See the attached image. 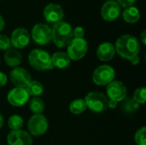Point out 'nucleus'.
<instances>
[{
	"instance_id": "4468645a",
	"label": "nucleus",
	"mask_w": 146,
	"mask_h": 145,
	"mask_svg": "<svg viewBox=\"0 0 146 145\" xmlns=\"http://www.w3.org/2000/svg\"><path fill=\"white\" fill-rule=\"evenodd\" d=\"M7 143L8 145H32L33 138L25 131H11L7 136Z\"/></svg>"
},
{
	"instance_id": "ddd939ff",
	"label": "nucleus",
	"mask_w": 146,
	"mask_h": 145,
	"mask_svg": "<svg viewBox=\"0 0 146 145\" xmlns=\"http://www.w3.org/2000/svg\"><path fill=\"white\" fill-rule=\"evenodd\" d=\"M44 16L50 23H57L62 21L64 16L62 8L57 3H49L44 9Z\"/></svg>"
},
{
	"instance_id": "7c9ffc66",
	"label": "nucleus",
	"mask_w": 146,
	"mask_h": 145,
	"mask_svg": "<svg viewBox=\"0 0 146 145\" xmlns=\"http://www.w3.org/2000/svg\"><path fill=\"white\" fill-rule=\"evenodd\" d=\"M118 105V103L116 101H114V100H108V108H110L112 109H115Z\"/></svg>"
},
{
	"instance_id": "2f4dec72",
	"label": "nucleus",
	"mask_w": 146,
	"mask_h": 145,
	"mask_svg": "<svg viewBox=\"0 0 146 145\" xmlns=\"http://www.w3.org/2000/svg\"><path fill=\"white\" fill-rule=\"evenodd\" d=\"M129 61H130L131 64H133V65H138L140 62V58H139V56H135L133 58H131Z\"/></svg>"
},
{
	"instance_id": "473e14b6",
	"label": "nucleus",
	"mask_w": 146,
	"mask_h": 145,
	"mask_svg": "<svg viewBox=\"0 0 146 145\" xmlns=\"http://www.w3.org/2000/svg\"><path fill=\"white\" fill-rule=\"evenodd\" d=\"M3 27H4V20L3 16L0 15V32L3 29Z\"/></svg>"
},
{
	"instance_id": "aec40b11",
	"label": "nucleus",
	"mask_w": 146,
	"mask_h": 145,
	"mask_svg": "<svg viewBox=\"0 0 146 145\" xmlns=\"http://www.w3.org/2000/svg\"><path fill=\"white\" fill-rule=\"evenodd\" d=\"M26 90L28 92L29 96L31 95L34 97H38L44 92V86L39 81L31 80V82L26 87Z\"/></svg>"
},
{
	"instance_id": "f03ea898",
	"label": "nucleus",
	"mask_w": 146,
	"mask_h": 145,
	"mask_svg": "<svg viewBox=\"0 0 146 145\" xmlns=\"http://www.w3.org/2000/svg\"><path fill=\"white\" fill-rule=\"evenodd\" d=\"M51 40H53L56 46L59 48L68 46L74 38L71 25L65 21H60L54 24L51 28Z\"/></svg>"
},
{
	"instance_id": "412c9836",
	"label": "nucleus",
	"mask_w": 146,
	"mask_h": 145,
	"mask_svg": "<svg viewBox=\"0 0 146 145\" xmlns=\"http://www.w3.org/2000/svg\"><path fill=\"white\" fill-rule=\"evenodd\" d=\"M87 107L84 99L79 98L71 102L69 105V110L74 115H80L86 110Z\"/></svg>"
},
{
	"instance_id": "a211bd4d",
	"label": "nucleus",
	"mask_w": 146,
	"mask_h": 145,
	"mask_svg": "<svg viewBox=\"0 0 146 145\" xmlns=\"http://www.w3.org/2000/svg\"><path fill=\"white\" fill-rule=\"evenodd\" d=\"M4 62L9 67L17 68L21 62V54L16 49H9L4 54Z\"/></svg>"
},
{
	"instance_id": "1a4fd4ad",
	"label": "nucleus",
	"mask_w": 146,
	"mask_h": 145,
	"mask_svg": "<svg viewBox=\"0 0 146 145\" xmlns=\"http://www.w3.org/2000/svg\"><path fill=\"white\" fill-rule=\"evenodd\" d=\"M106 92L110 100H114L119 103L127 98V90L126 85L121 81L112 80L107 85Z\"/></svg>"
},
{
	"instance_id": "39448f33",
	"label": "nucleus",
	"mask_w": 146,
	"mask_h": 145,
	"mask_svg": "<svg viewBox=\"0 0 146 145\" xmlns=\"http://www.w3.org/2000/svg\"><path fill=\"white\" fill-rule=\"evenodd\" d=\"M115 72L110 65H101L97 68L92 74V81L97 85H107L114 80Z\"/></svg>"
},
{
	"instance_id": "423d86ee",
	"label": "nucleus",
	"mask_w": 146,
	"mask_h": 145,
	"mask_svg": "<svg viewBox=\"0 0 146 145\" xmlns=\"http://www.w3.org/2000/svg\"><path fill=\"white\" fill-rule=\"evenodd\" d=\"M88 50V44L85 38H74L68 45L67 54L71 60H80L83 58Z\"/></svg>"
},
{
	"instance_id": "bb28decb",
	"label": "nucleus",
	"mask_w": 146,
	"mask_h": 145,
	"mask_svg": "<svg viewBox=\"0 0 146 145\" xmlns=\"http://www.w3.org/2000/svg\"><path fill=\"white\" fill-rule=\"evenodd\" d=\"M10 38L6 35L0 34V50H8L11 48Z\"/></svg>"
},
{
	"instance_id": "4be33fe9",
	"label": "nucleus",
	"mask_w": 146,
	"mask_h": 145,
	"mask_svg": "<svg viewBox=\"0 0 146 145\" xmlns=\"http://www.w3.org/2000/svg\"><path fill=\"white\" fill-rule=\"evenodd\" d=\"M29 109L34 115L41 114L44 109V103L39 97H33L29 101Z\"/></svg>"
},
{
	"instance_id": "2eb2a0df",
	"label": "nucleus",
	"mask_w": 146,
	"mask_h": 145,
	"mask_svg": "<svg viewBox=\"0 0 146 145\" xmlns=\"http://www.w3.org/2000/svg\"><path fill=\"white\" fill-rule=\"evenodd\" d=\"M121 13L120 5L117 2L110 0L104 3L101 9V15L104 20L107 21H113L116 20Z\"/></svg>"
},
{
	"instance_id": "5701e85b",
	"label": "nucleus",
	"mask_w": 146,
	"mask_h": 145,
	"mask_svg": "<svg viewBox=\"0 0 146 145\" xmlns=\"http://www.w3.org/2000/svg\"><path fill=\"white\" fill-rule=\"evenodd\" d=\"M24 121L21 115H13L9 118L8 121V126L12 131H17L21 130L23 126Z\"/></svg>"
},
{
	"instance_id": "7ed1b4c3",
	"label": "nucleus",
	"mask_w": 146,
	"mask_h": 145,
	"mask_svg": "<svg viewBox=\"0 0 146 145\" xmlns=\"http://www.w3.org/2000/svg\"><path fill=\"white\" fill-rule=\"evenodd\" d=\"M29 64L38 71L51 70L54 68L51 62V56L48 52L41 49L33 50L28 55Z\"/></svg>"
},
{
	"instance_id": "f8f14e48",
	"label": "nucleus",
	"mask_w": 146,
	"mask_h": 145,
	"mask_svg": "<svg viewBox=\"0 0 146 145\" xmlns=\"http://www.w3.org/2000/svg\"><path fill=\"white\" fill-rule=\"evenodd\" d=\"M11 45L15 49H23L30 42V34L26 28L19 27L14 30L10 38Z\"/></svg>"
},
{
	"instance_id": "f704fd0d",
	"label": "nucleus",
	"mask_w": 146,
	"mask_h": 145,
	"mask_svg": "<svg viewBox=\"0 0 146 145\" xmlns=\"http://www.w3.org/2000/svg\"><path fill=\"white\" fill-rule=\"evenodd\" d=\"M3 126V118L2 115L0 114V129L2 128Z\"/></svg>"
},
{
	"instance_id": "dca6fc26",
	"label": "nucleus",
	"mask_w": 146,
	"mask_h": 145,
	"mask_svg": "<svg viewBox=\"0 0 146 145\" xmlns=\"http://www.w3.org/2000/svg\"><path fill=\"white\" fill-rule=\"evenodd\" d=\"M115 54V46L110 42H104L97 49V56L103 62H109L112 60Z\"/></svg>"
},
{
	"instance_id": "72a5a7b5",
	"label": "nucleus",
	"mask_w": 146,
	"mask_h": 145,
	"mask_svg": "<svg viewBox=\"0 0 146 145\" xmlns=\"http://www.w3.org/2000/svg\"><path fill=\"white\" fill-rule=\"evenodd\" d=\"M145 36H146V31L145 30H144V31L142 32V33H141V40H142V42H143V44H146Z\"/></svg>"
},
{
	"instance_id": "a878e982",
	"label": "nucleus",
	"mask_w": 146,
	"mask_h": 145,
	"mask_svg": "<svg viewBox=\"0 0 146 145\" xmlns=\"http://www.w3.org/2000/svg\"><path fill=\"white\" fill-rule=\"evenodd\" d=\"M135 142L137 145H146V128L145 126L139 129L135 133Z\"/></svg>"
},
{
	"instance_id": "6e6552de",
	"label": "nucleus",
	"mask_w": 146,
	"mask_h": 145,
	"mask_svg": "<svg viewBox=\"0 0 146 145\" xmlns=\"http://www.w3.org/2000/svg\"><path fill=\"white\" fill-rule=\"evenodd\" d=\"M27 128L33 136H41L48 130V121L42 114L33 115L27 123Z\"/></svg>"
},
{
	"instance_id": "b1692460",
	"label": "nucleus",
	"mask_w": 146,
	"mask_h": 145,
	"mask_svg": "<svg viewBox=\"0 0 146 145\" xmlns=\"http://www.w3.org/2000/svg\"><path fill=\"white\" fill-rule=\"evenodd\" d=\"M138 104H145L146 102V88L139 87L138 88L133 94V98Z\"/></svg>"
},
{
	"instance_id": "f3484780",
	"label": "nucleus",
	"mask_w": 146,
	"mask_h": 145,
	"mask_svg": "<svg viewBox=\"0 0 146 145\" xmlns=\"http://www.w3.org/2000/svg\"><path fill=\"white\" fill-rule=\"evenodd\" d=\"M51 62L54 68L59 69H64L68 68L71 63V59L67 53L62 51H57L51 56Z\"/></svg>"
},
{
	"instance_id": "cd10ccee",
	"label": "nucleus",
	"mask_w": 146,
	"mask_h": 145,
	"mask_svg": "<svg viewBox=\"0 0 146 145\" xmlns=\"http://www.w3.org/2000/svg\"><path fill=\"white\" fill-rule=\"evenodd\" d=\"M73 36L76 38H84L85 30L81 26H77L73 30Z\"/></svg>"
},
{
	"instance_id": "0eeeda50",
	"label": "nucleus",
	"mask_w": 146,
	"mask_h": 145,
	"mask_svg": "<svg viewBox=\"0 0 146 145\" xmlns=\"http://www.w3.org/2000/svg\"><path fill=\"white\" fill-rule=\"evenodd\" d=\"M32 38L35 43L40 45H45L49 44L51 38V29L50 27L44 23H38L34 25L32 29Z\"/></svg>"
},
{
	"instance_id": "9b49d317",
	"label": "nucleus",
	"mask_w": 146,
	"mask_h": 145,
	"mask_svg": "<svg viewBox=\"0 0 146 145\" xmlns=\"http://www.w3.org/2000/svg\"><path fill=\"white\" fill-rule=\"evenodd\" d=\"M29 94L26 88L15 87L10 90L7 95L8 102L15 107H21L26 104L29 101Z\"/></svg>"
},
{
	"instance_id": "f257e3e1",
	"label": "nucleus",
	"mask_w": 146,
	"mask_h": 145,
	"mask_svg": "<svg viewBox=\"0 0 146 145\" xmlns=\"http://www.w3.org/2000/svg\"><path fill=\"white\" fill-rule=\"evenodd\" d=\"M115 51L122 58L130 60L135 56H138L140 50V45L138 39L130 34L121 36L115 43Z\"/></svg>"
},
{
	"instance_id": "20e7f679",
	"label": "nucleus",
	"mask_w": 146,
	"mask_h": 145,
	"mask_svg": "<svg viewBox=\"0 0 146 145\" xmlns=\"http://www.w3.org/2000/svg\"><path fill=\"white\" fill-rule=\"evenodd\" d=\"M86 107L95 113H102L108 109V97L99 91H91L86 97Z\"/></svg>"
},
{
	"instance_id": "c756f323",
	"label": "nucleus",
	"mask_w": 146,
	"mask_h": 145,
	"mask_svg": "<svg viewBox=\"0 0 146 145\" xmlns=\"http://www.w3.org/2000/svg\"><path fill=\"white\" fill-rule=\"evenodd\" d=\"M7 81H8V78L6 74L3 73V72H0V87L4 86L7 84Z\"/></svg>"
},
{
	"instance_id": "c85d7f7f",
	"label": "nucleus",
	"mask_w": 146,
	"mask_h": 145,
	"mask_svg": "<svg viewBox=\"0 0 146 145\" xmlns=\"http://www.w3.org/2000/svg\"><path fill=\"white\" fill-rule=\"evenodd\" d=\"M137 0H117V3L120 4L123 8H128L131 7Z\"/></svg>"
},
{
	"instance_id": "9d476101",
	"label": "nucleus",
	"mask_w": 146,
	"mask_h": 145,
	"mask_svg": "<svg viewBox=\"0 0 146 145\" xmlns=\"http://www.w3.org/2000/svg\"><path fill=\"white\" fill-rule=\"evenodd\" d=\"M11 83L18 88H26L31 82L32 78L29 72L23 68H15L9 73Z\"/></svg>"
},
{
	"instance_id": "6ab92c4d",
	"label": "nucleus",
	"mask_w": 146,
	"mask_h": 145,
	"mask_svg": "<svg viewBox=\"0 0 146 145\" xmlns=\"http://www.w3.org/2000/svg\"><path fill=\"white\" fill-rule=\"evenodd\" d=\"M140 18V12L138 8L131 6L127 8L123 12V19L127 23H135Z\"/></svg>"
},
{
	"instance_id": "393cba45",
	"label": "nucleus",
	"mask_w": 146,
	"mask_h": 145,
	"mask_svg": "<svg viewBox=\"0 0 146 145\" xmlns=\"http://www.w3.org/2000/svg\"><path fill=\"white\" fill-rule=\"evenodd\" d=\"M122 109L127 113H132L134 110H137L139 108V104H138L133 99L131 98H125L123 100Z\"/></svg>"
}]
</instances>
